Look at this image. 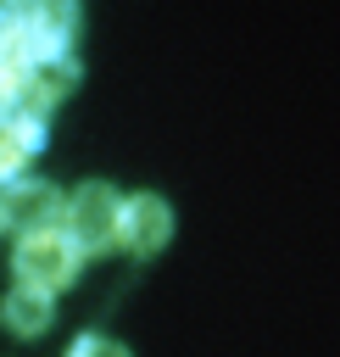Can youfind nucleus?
Returning a JSON list of instances; mask_svg holds the SVG:
<instances>
[{
    "mask_svg": "<svg viewBox=\"0 0 340 357\" xmlns=\"http://www.w3.org/2000/svg\"><path fill=\"white\" fill-rule=\"evenodd\" d=\"M67 357H128L117 340H106V335H78L72 346H67Z\"/></svg>",
    "mask_w": 340,
    "mask_h": 357,
    "instance_id": "obj_9",
    "label": "nucleus"
},
{
    "mask_svg": "<svg viewBox=\"0 0 340 357\" xmlns=\"http://www.w3.org/2000/svg\"><path fill=\"white\" fill-rule=\"evenodd\" d=\"M61 218H67V201H61L56 184H45V178L6 184V229L39 234V229H61Z\"/></svg>",
    "mask_w": 340,
    "mask_h": 357,
    "instance_id": "obj_3",
    "label": "nucleus"
},
{
    "mask_svg": "<svg viewBox=\"0 0 340 357\" xmlns=\"http://www.w3.org/2000/svg\"><path fill=\"white\" fill-rule=\"evenodd\" d=\"M22 162H28V151H22V145H17V139H11L6 128H0V190H6V184H17Z\"/></svg>",
    "mask_w": 340,
    "mask_h": 357,
    "instance_id": "obj_7",
    "label": "nucleus"
},
{
    "mask_svg": "<svg viewBox=\"0 0 340 357\" xmlns=\"http://www.w3.org/2000/svg\"><path fill=\"white\" fill-rule=\"evenodd\" d=\"M123 206H128V195H117L106 178H89V184L72 190L61 229L78 251H111L123 240Z\"/></svg>",
    "mask_w": 340,
    "mask_h": 357,
    "instance_id": "obj_1",
    "label": "nucleus"
},
{
    "mask_svg": "<svg viewBox=\"0 0 340 357\" xmlns=\"http://www.w3.org/2000/svg\"><path fill=\"white\" fill-rule=\"evenodd\" d=\"M72 84H78V61H72V56H50V61L28 67V78H22V106L45 117V112L72 89Z\"/></svg>",
    "mask_w": 340,
    "mask_h": 357,
    "instance_id": "obj_5",
    "label": "nucleus"
},
{
    "mask_svg": "<svg viewBox=\"0 0 340 357\" xmlns=\"http://www.w3.org/2000/svg\"><path fill=\"white\" fill-rule=\"evenodd\" d=\"M78 245L67 240V229H39V234H17V279L39 284V290H61L78 273Z\"/></svg>",
    "mask_w": 340,
    "mask_h": 357,
    "instance_id": "obj_2",
    "label": "nucleus"
},
{
    "mask_svg": "<svg viewBox=\"0 0 340 357\" xmlns=\"http://www.w3.org/2000/svg\"><path fill=\"white\" fill-rule=\"evenodd\" d=\"M167 234H173V206L162 195H150V190L128 195V206H123V245L134 257H150V251L167 245Z\"/></svg>",
    "mask_w": 340,
    "mask_h": 357,
    "instance_id": "obj_4",
    "label": "nucleus"
},
{
    "mask_svg": "<svg viewBox=\"0 0 340 357\" xmlns=\"http://www.w3.org/2000/svg\"><path fill=\"white\" fill-rule=\"evenodd\" d=\"M0 229H6V190H0Z\"/></svg>",
    "mask_w": 340,
    "mask_h": 357,
    "instance_id": "obj_10",
    "label": "nucleus"
},
{
    "mask_svg": "<svg viewBox=\"0 0 340 357\" xmlns=\"http://www.w3.org/2000/svg\"><path fill=\"white\" fill-rule=\"evenodd\" d=\"M17 106H22V73L0 61V123H6V117H11Z\"/></svg>",
    "mask_w": 340,
    "mask_h": 357,
    "instance_id": "obj_8",
    "label": "nucleus"
},
{
    "mask_svg": "<svg viewBox=\"0 0 340 357\" xmlns=\"http://www.w3.org/2000/svg\"><path fill=\"white\" fill-rule=\"evenodd\" d=\"M0 318H6V329H17V335H39L50 318H56V307H50V290H39V284H11L6 290V301H0Z\"/></svg>",
    "mask_w": 340,
    "mask_h": 357,
    "instance_id": "obj_6",
    "label": "nucleus"
}]
</instances>
